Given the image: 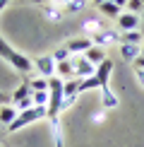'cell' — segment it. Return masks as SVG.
<instances>
[{"label":"cell","mask_w":144,"mask_h":147,"mask_svg":"<svg viewBox=\"0 0 144 147\" xmlns=\"http://www.w3.org/2000/svg\"><path fill=\"white\" fill-rule=\"evenodd\" d=\"M0 58H5L12 68H15L17 72H22V75L34 72V60L27 58V56H24V53H19V51H15V48L5 41L3 36H0Z\"/></svg>","instance_id":"obj_1"},{"label":"cell","mask_w":144,"mask_h":147,"mask_svg":"<svg viewBox=\"0 0 144 147\" xmlns=\"http://www.w3.org/2000/svg\"><path fill=\"white\" fill-rule=\"evenodd\" d=\"M43 118H48V109L46 106H34V109H29V111H19L17 118L12 121L5 130L7 133H17L19 128H27L29 123H36V121H43Z\"/></svg>","instance_id":"obj_2"},{"label":"cell","mask_w":144,"mask_h":147,"mask_svg":"<svg viewBox=\"0 0 144 147\" xmlns=\"http://www.w3.org/2000/svg\"><path fill=\"white\" fill-rule=\"evenodd\" d=\"M89 39L94 41V46H108V44H120V41H123V34L118 32V29H101L99 34H94V36H89Z\"/></svg>","instance_id":"obj_3"},{"label":"cell","mask_w":144,"mask_h":147,"mask_svg":"<svg viewBox=\"0 0 144 147\" xmlns=\"http://www.w3.org/2000/svg\"><path fill=\"white\" fill-rule=\"evenodd\" d=\"M55 68H58V63L53 60V56H41V58L34 60L36 75H41V77H46V80H51L53 75H55Z\"/></svg>","instance_id":"obj_4"},{"label":"cell","mask_w":144,"mask_h":147,"mask_svg":"<svg viewBox=\"0 0 144 147\" xmlns=\"http://www.w3.org/2000/svg\"><path fill=\"white\" fill-rule=\"evenodd\" d=\"M118 24V32H132V29H142V17L135 15V12H123V15L115 20Z\"/></svg>","instance_id":"obj_5"},{"label":"cell","mask_w":144,"mask_h":147,"mask_svg":"<svg viewBox=\"0 0 144 147\" xmlns=\"http://www.w3.org/2000/svg\"><path fill=\"white\" fill-rule=\"evenodd\" d=\"M65 46H67V51L72 53V56H84V53L94 46V41L89 39V36H75V39L65 41Z\"/></svg>","instance_id":"obj_6"},{"label":"cell","mask_w":144,"mask_h":147,"mask_svg":"<svg viewBox=\"0 0 144 147\" xmlns=\"http://www.w3.org/2000/svg\"><path fill=\"white\" fill-rule=\"evenodd\" d=\"M72 63H75V75L79 77V80L96 75V65H91L84 56H72Z\"/></svg>","instance_id":"obj_7"},{"label":"cell","mask_w":144,"mask_h":147,"mask_svg":"<svg viewBox=\"0 0 144 147\" xmlns=\"http://www.w3.org/2000/svg\"><path fill=\"white\" fill-rule=\"evenodd\" d=\"M113 65H115V63H113L111 58H106L103 63H101L99 68H96V77H99L101 89H103V87H111L108 82H111V75H113Z\"/></svg>","instance_id":"obj_8"},{"label":"cell","mask_w":144,"mask_h":147,"mask_svg":"<svg viewBox=\"0 0 144 147\" xmlns=\"http://www.w3.org/2000/svg\"><path fill=\"white\" fill-rule=\"evenodd\" d=\"M118 48H120L123 60H127V63H135L142 56V46H135V44H118Z\"/></svg>","instance_id":"obj_9"},{"label":"cell","mask_w":144,"mask_h":147,"mask_svg":"<svg viewBox=\"0 0 144 147\" xmlns=\"http://www.w3.org/2000/svg\"><path fill=\"white\" fill-rule=\"evenodd\" d=\"M48 128H51V138L55 147H65V138H63V125L60 118H48Z\"/></svg>","instance_id":"obj_10"},{"label":"cell","mask_w":144,"mask_h":147,"mask_svg":"<svg viewBox=\"0 0 144 147\" xmlns=\"http://www.w3.org/2000/svg\"><path fill=\"white\" fill-rule=\"evenodd\" d=\"M17 109H15V104H3V106H0V123H3L5 128H7L12 121L17 118Z\"/></svg>","instance_id":"obj_11"},{"label":"cell","mask_w":144,"mask_h":147,"mask_svg":"<svg viewBox=\"0 0 144 147\" xmlns=\"http://www.w3.org/2000/svg\"><path fill=\"white\" fill-rule=\"evenodd\" d=\"M84 58H87V60H89L91 65H96V68H99V65H101V63L106 60V51H103L101 46H91V48H89L87 53H84Z\"/></svg>","instance_id":"obj_12"},{"label":"cell","mask_w":144,"mask_h":147,"mask_svg":"<svg viewBox=\"0 0 144 147\" xmlns=\"http://www.w3.org/2000/svg\"><path fill=\"white\" fill-rule=\"evenodd\" d=\"M99 12L103 17H111V20H118L120 15H123V7H118L115 3H111V0H106V3L99 5Z\"/></svg>","instance_id":"obj_13"},{"label":"cell","mask_w":144,"mask_h":147,"mask_svg":"<svg viewBox=\"0 0 144 147\" xmlns=\"http://www.w3.org/2000/svg\"><path fill=\"white\" fill-rule=\"evenodd\" d=\"M55 75H58V77H63V80H72V77H77V75H75V63H72V58H70V60H63V63H58Z\"/></svg>","instance_id":"obj_14"},{"label":"cell","mask_w":144,"mask_h":147,"mask_svg":"<svg viewBox=\"0 0 144 147\" xmlns=\"http://www.w3.org/2000/svg\"><path fill=\"white\" fill-rule=\"evenodd\" d=\"M101 104H103V109H115L120 104L118 101V94L111 87H103V89H101Z\"/></svg>","instance_id":"obj_15"},{"label":"cell","mask_w":144,"mask_h":147,"mask_svg":"<svg viewBox=\"0 0 144 147\" xmlns=\"http://www.w3.org/2000/svg\"><path fill=\"white\" fill-rule=\"evenodd\" d=\"M120 44H135V46H142V44H144V32H142V29L123 32V41H120Z\"/></svg>","instance_id":"obj_16"},{"label":"cell","mask_w":144,"mask_h":147,"mask_svg":"<svg viewBox=\"0 0 144 147\" xmlns=\"http://www.w3.org/2000/svg\"><path fill=\"white\" fill-rule=\"evenodd\" d=\"M79 84H82L79 77L65 80V84H63V94H65V96H79Z\"/></svg>","instance_id":"obj_17"},{"label":"cell","mask_w":144,"mask_h":147,"mask_svg":"<svg viewBox=\"0 0 144 147\" xmlns=\"http://www.w3.org/2000/svg\"><path fill=\"white\" fill-rule=\"evenodd\" d=\"M27 84L31 87V94H34V92H48V89H51V87H48V80H46V77H41V75L29 77V80H27Z\"/></svg>","instance_id":"obj_18"},{"label":"cell","mask_w":144,"mask_h":147,"mask_svg":"<svg viewBox=\"0 0 144 147\" xmlns=\"http://www.w3.org/2000/svg\"><path fill=\"white\" fill-rule=\"evenodd\" d=\"M27 96H31V87L24 82V84H19V87L15 89V94H12V104H17V101H22V99H27Z\"/></svg>","instance_id":"obj_19"},{"label":"cell","mask_w":144,"mask_h":147,"mask_svg":"<svg viewBox=\"0 0 144 147\" xmlns=\"http://www.w3.org/2000/svg\"><path fill=\"white\" fill-rule=\"evenodd\" d=\"M96 87L101 89L99 77H96V75H91V77H84V80H82V84H79V94H84V92H89V89H96Z\"/></svg>","instance_id":"obj_20"},{"label":"cell","mask_w":144,"mask_h":147,"mask_svg":"<svg viewBox=\"0 0 144 147\" xmlns=\"http://www.w3.org/2000/svg\"><path fill=\"white\" fill-rule=\"evenodd\" d=\"M51 56H53V60H55V63H63V60H70V58H72V53L67 51V46L63 44V46H58Z\"/></svg>","instance_id":"obj_21"},{"label":"cell","mask_w":144,"mask_h":147,"mask_svg":"<svg viewBox=\"0 0 144 147\" xmlns=\"http://www.w3.org/2000/svg\"><path fill=\"white\" fill-rule=\"evenodd\" d=\"M87 7V0H70L67 5H65V12L67 15H77V12H82Z\"/></svg>","instance_id":"obj_22"},{"label":"cell","mask_w":144,"mask_h":147,"mask_svg":"<svg viewBox=\"0 0 144 147\" xmlns=\"http://www.w3.org/2000/svg\"><path fill=\"white\" fill-rule=\"evenodd\" d=\"M101 29H106V27H103V24H101L99 20H87V22H84V32H87L89 36H94V34H99Z\"/></svg>","instance_id":"obj_23"},{"label":"cell","mask_w":144,"mask_h":147,"mask_svg":"<svg viewBox=\"0 0 144 147\" xmlns=\"http://www.w3.org/2000/svg\"><path fill=\"white\" fill-rule=\"evenodd\" d=\"M31 99L36 106H48V99H51V92H34Z\"/></svg>","instance_id":"obj_24"},{"label":"cell","mask_w":144,"mask_h":147,"mask_svg":"<svg viewBox=\"0 0 144 147\" xmlns=\"http://www.w3.org/2000/svg\"><path fill=\"white\" fill-rule=\"evenodd\" d=\"M125 7H127V12L142 15V12H144V3H142V0H127V5H125Z\"/></svg>","instance_id":"obj_25"},{"label":"cell","mask_w":144,"mask_h":147,"mask_svg":"<svg viewBox=\"0 0 144 147\" xmlns=\"http://www.w3.org/2000/svg\"><path fill=\"white\" fill-rule=\"evenodd\" d=\"M34 106H36V104H34L31 96H27V99H22V101H17V104H15L17 111H29V109H34Z\"/></svg>","instance_id":"obj_26"},{"label":"cell","mask_w":144,"mask_h":147,"mask_svg":"<svg viewBox=\"0 0 144 147\" xmlns=\"http://www.w3.org/2000/svg\"><path fill=\"white\" fill-rule=\"evenodd\" d=\"M135 80H137V82H139L142 87H144V70H139V68H135Z\"/></svg>","instance_id":"obj_27"},{"label":"cell","mask_w":144,"mask_h":147,"mask_svg":"<svg viewBox=\"0 0 144 147\" xmlns=\"http://www.w3.org/2000/svg\"><path fill=\"white\" fill-rule=\"evenodd\" d=\"M132 68H139V70H144V53H142V56L135 60V63H132Z\"/></svg>","instance_id":"obj_28"},{"label":"cell","mask_w":144,"mask_h":147,"mask_svg":"<svg viewBox=\"0 0 144 147\" xmlns=\"http://www.w3.org/2000/svg\"><path fill=\"white\" fill-rule=\"evenodd\" d=\"M0 104H12V96L5 94V92H0Z\"/></svg>","instance_id":"obj_29"},{"label":"cell","mask_w":144,"mask_h":147,"mask_svg":"<svg viewBox=\"0 0 144 147\" xmlns=\"http://www.w3.org/2000/svg\"><path fill=\"white\" fill-rule=\"evenodd\" d=\"M111 3H115L118 7H125V5H127V0H111Z\"/></svg>","instance_id":"obj_30"},{"label":"cell","mask_w":144,"mask_h":147,"mask_svg":"<svg viewBox=\"0 0 144 147\" xmlns=\"http://www.w3.org/2000/svg\"><path fill=\"white\" fill-rule=\"evenodd\" d=\"M5 5H7V0H0V10H3V7H5Z\"/></svg>","instance_id":"obj_31"},{"label":"cell","mask_w":144,"mask_h":147,"mask_svg":"<svg viewBox=\"0 0 144 147\" xmlns=\"http://www.w3.org/2000/svg\"><path fill=\"white\" fill-rule=\"evenodd\" d=\"M139 17H142V32H144V12H142V15H139Z\"/></svg>","instance_id":"obj_32"},{"label":"cell","mask_w":144,"mask_h":147,"mask_svg":"<svg viewBox=\"0 0 144 147\" xmlns=\"http://www.w3.org/2000/svg\"><path fill=\"white\" fill-rule=\"evenodd\" d=\"M94 3H96V7H99V5H101V3H106V0H94Z\"/></svg>","instance_id":"obj_33"},{"label":"cell","mask_w":144,"mask_h":147,"mask_svg":"<svg viewBox=\"0 0 144 147\" xmlns=\"http://www.w3.org/2000/svg\"><path fill=\"white\" fill-rule=\"evenodd\" d=\"M3 135H5V130H3V128H0V140H3Z\"/></svg>","instance_id":"obj_34"},{"label":"cell","mask_w":144,"mask_h":147,"mask_svg":"<svg viewBox=\"0 0 144 147\" xmlns=\"http://www.w3.org/2000/svg\"><path fill=\"white\" fill-rule=\"evenodd\" d=\"M31 3H43V0H31Z\"/></svg>","instance_id":"obj_35"},{"label":"cell","mask_w":144,"mask_h":147,"mask_svg":"<svg viewBox=\"0 0 144 147\" xmlns=\"http://www.w3.org/2000/svg\"><path fill=\"white\" fill-rule=\"evenodd\" d=\"M142 53H144V44H142Z\"/></svg>","instance_id":"obj_36"},{"label":"cell","mask_w":144,"mask_h":147,"mask_svg":"<svg viewBox=\"0 0 144 147\" xmlns=\"http://www.w3.org/2000/svg\"><path fill=\"white\" fill-rule=\"evenodd\" d=\"M142 3H144V0H142Z\"/></svg>","instance_id":"obj_37"},{"label":"cell","mask_w":144,"mask_h":147,"mask_svg":"<svg viewBox=\"0 0 144 147\" xmlns=\"http://www.w3.org/2000/svg\"><path fill=\"white\" fill-rule=\"evenodd\" d=\"M7 3H10V0H7Z\"/></svg>","instance_id":"obj_38"}]
</instances>
